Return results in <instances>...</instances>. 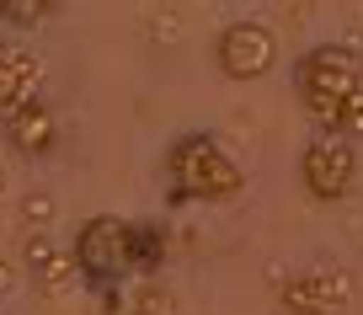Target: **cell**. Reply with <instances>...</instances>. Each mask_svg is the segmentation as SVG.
I'll return each instance as SVG.
<instances>
[{"mask_svg":"<svg viewBox=\"0 0 363 315\" xmlns=\"http://www.w3.org/2000/svg\"><path fill=\"white\" fill-rule=\"evenodd\" d=\"M134 310H139V315H177V294H171V289H160V283L150 278L145 289H139Z\"/></svg>","mask_w":363,"mask_h":315,"instance_id":"7c38bea8","label":"cell"},{"mask_svg":"<svg viewBox=\"0 0 363 315\" xmlns=\"http://www.w3.org/2000/svg\"><path fill=\"white\" fill-rule=\"evenodd\" d=\"M0 134H6V145H11L22 160H43V155H54V145H59V118H54V107L38 96L33 107H22L16 118H6Z\"/></svg>","mask_w":363,"mask_h":315,"instance_id":"ba28073f","label":"cell"},{"mask_svg":"<svg viewBox=\"0 0 363 315\" xmlns=\"http://www.w3.org/2000/svg\"><path fill=\"white\" fill-rule=\"evenodd\" d=\"M347 304H352V283L342 267H299L278 289V310L284 315H342Z\"/></svg>","mask_w":363,"mask_h":315,"instance_id":"8992f818","label":"cell"},{"mask_svg":"<svg viewBox=\"0 0 363 315\" xmlns=\"http://www.w3.org/2000/svg\"><path fill=\"white\" fill-rule=\"evenodd\" d=\"M54 11H59V0H0V22H11V27H38Z\"/></svg>","mask_w":363,"mask_h":315,"instance_id":"8fae6325","label":"cell"},{"mask_svg":"<svg viewBox=\"0 0 363 315\" xmlns=\"http://www.w3.org/2000/svg\"><path fill=\"white\" fill-rule=\"evenodd\" d=\"M27 267H33V283L48 294V299H59V294L75 289V257L69 251H54V241H48V230H33L27 236Z\"/></svg>","mask_w":363,"mask_h":315,"instance_id":"9c48e42d","label":"cell"},{"mask_svg":"<svg viewBox=\"0 0 363 315\" xmlns=\"http://www.w3.org/2000/svg\"><path fill=\"white\" fill-rule=\"evenodd\" d=\"M352 182H358V145L331 139V134H315L305 150H299V187H305L315 203L347 198Z\"/></svg>","mask_w":363,"mask_h":315,"instance_id":"5b68a950","label":"cell"},{"mask_svg":"<svg viewBox=\"0 0 363 315\" xmlns=\"http://www.w3.org/2000/svg\"><path fill=\"white\" fill-rule=\"evenodd\" d=\"M214 65L225 80H262L272 75V65H278V38H272L267 22H257V16H240V22H230L225 33L214 38Z\"/></svg>","mask_w":363,"mask_h":315,"instance_id":"277c9868","label":"cell"},{"mask_svg":"<svg viewBox=\"0 0 363 315\" xmlns=\"http://www.w3.org/2000/svg\"><path fill=\"white\" fill-rule=\"evenodd\" d=\"M75 272L91 289H123V278H134V246H128V219L118 214H91L75 230Z\"/></svg>","mask_w":363,"mask_h":315,"instance_id":"3957f363","label":"cell"},{"mask_svg":"<svg viewBox=\"0 0 363 315\" xmlns=\"http://www.w3.org/2000/svg\"><path fill=\"white\" fill-rule=\"evenodd\" d=\"M128 246H134V272L155 278L166 267V225L160 219H128Z\"/></svg>","mask_w":363,"mask_h":315,"instance_id":"30bf717a","label":"cell"},{"mask_svg":"<svg viewBox=\"0 0 363 315\" xmlns=\"http://www.w3.org/2000/svg\"><path fill=\"white\" fill-rule=\"evenodd\" d=\"M294 96L315 134L363 139V54L352 43H315L294 59Z\"/></svg>","mask_w":363,"mask_h":315,"instance_id":"6da1fadb","label":"cell"},{"mask_svg":"<svg viewBox=\"0 0 363 315\" xmlns=\"http://www.w3.org/2000/svg\"><path fill=\"white\" fill-rule=\"evenodd\" d=\"M166 182L171 203H230L246 192V171L225 155L214 134H177L166 145Z\"/></svg>","mask_w":363,"mask_h":315,"instance_id":"7a4b0ae2","label":"cell"},{"mask_svg":"<svg viewBox=\"0 0 363 315\" xmlns=\"http://www.w3.org/2000/svg\"><path fill=\"white\" fill-rule=\"evenodd\" d=\"M22 209H27V219H33V225L43 230V225H48V214H54V198H48V192H27V203H22Z\"/></svg>","mask_w":363,"mask_h":315,"instance_id":"4fadbf2b","label":"cell"},{"mask_svg":"<svg viewBox=\"0 0 363 315\" xmlns=\"http://www.w3.org/2000/svg\"><path fill=\"white\" fill-rule=\"evenodd\" d=\"M0 198H6V171H0Z\"/></svg>","mask_w":363,"mask_h":315,"instance_id":"5bb4252c","label":"cell"},{"mask_svg":"<svg viewBox=\"0 0 363 315\" xmlns=\"http://www.w3.org/2000/svg\"><path fill=\"white\" fill-rule=\"evenodd\" d=\"M43 96V59L22 43H0V123Z\"/></svg>","mask_w":363,"mask_h":315,"instance_id":"52a82bcc","label":"cell"}]
</instances>
